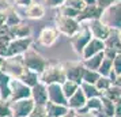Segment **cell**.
<instances>
[{"label": "cell", "instance_id": "1", "mask_svg": "<svg viewBox=\"0 0 121 117\" xmlns=\"http://www.w3.org/2000/svg\"><path fill=\"white\" fill-rule=\"evenodd\" d=\"M99 21L106 25L110 30L121 29V0H114L109 7L102 10Z\"/></svg>", "mask_w": 121, "mask_h": 117}, {"label": "cell", "instance_id": "2", "mask_svg": "<svg viewBox=\"0 0 121 117\" xmlns=\"http://www.w3.org/2000/svg\"><path fill=\"white\" fill-rule=\"evenodd\" d=\"M65 79V71L63 63H49L46 68L39 74V82L46 86L53 83L61 84Z\"/></svg>", "mask_w": 121, "mask_h": 117}, {"label": "cell", "instance_id": "3", "mask_svg": "<svg viewBox=\"0 0 121 117\" xmlns=\"http://www.w3.org/2000/svg\"><path fill=\"white\" fill-rule=\"evenodd\" d=\"M22 60H23V65H25L26 69H30V71L38 74V75L42 72L45 68H46V65L49 64L48 59H45L41 53H38V52L35 49H33L31 46L22 55Z\"/></svg>", "mask_w": 121, "mask_h": 117}, {"label": "cell", "instance_id": "4", "mask_svg": "<svg viewBox=\"0 0 121 117\" xmlns=\"http://www.w3.org/2000/svg\"><path fill=\"white\" fill-rule=\"evenodd\" d=\"M80 25L82 23H79L75 18H69V17H65V15H61V14H57L55 17L56 30L59 31V34H63L68 38L72 37L80 29Z\"/></svg>", "mask_w": 121, "mask_h": 117}, {"label": "cell", "instance_id": "5", "mask_svg": "<svg viewBox=\"0 0 121 117\" xmlns=\"http://www.w3.org/2000/svg\"><path fill=\"white\" fill-rule=\"evenodd\" d=\"M91 38L93 37H91V33H90V30L87 27V23H82L80 25V29L72 37H69V44H71L73 52L80 56V53L84 49V46L90 42Z\"/></svg>", "mask_w": 121, "mask_h": 117}, {"label": "cell", "instance_id": "6", "mask_svg": "<svg viewBox=\"0 0 121 117\" xmlns=\"http://www.w3.org/2000/svg\"><path fill=\"white\" fill-rule=\"evenodd\" d=\"M3 72H6L11 78H21V75L25 72V65H23L22 56H11V57H4L3 64L0 68Z\"/></svg>", "mask_w": 121, "mask_h": 117}, {"label": "cell", "instance_id": "7", "mask_svg": "<svg viewBox=\"0 0 121 117\" xmlns=\"http://www.w3.org/2000/svg\"><path fill=\"white\" fill-rule=\"evenodd\" d=\"M31 46V38H12L6 49L0 52L1 57H11V56H22Z\"/></svg>", "mask_w": 121, "mask_h": 117}, {"label": "cell", "instance_id": "8", "mask_svg": "<svg viewBox=\"0 0 121 117\" xmlns=\"http://www.w3.org/2000/svg\"><path fill=\"white\" fill-rule=\"evenodd\" d=\"M31 89L26 86L21 79L11 78L10 80V101L23 100V98H30Z\"/></svg>", "mask_w": 121, "mask_h": 117}, {"label": "cell", "instance_id": "9", "mask_svg": "<svg viewBox=\"0 0 121 117\" xmlns=\"http://www.w3.org/2000/svg\"><path fill=\"white\" fill-rule=\"evenodd\" d=\"M34 101L31 98H23V100L10 101V109L12 117H27L34 108Z\"/></svg>", "mask_w": 121, "mask_h": 117}, {"label": "cell", "instance_id": "10", "mask_svg": "<svg viewBox=\"0 0 121 117\" xmlns=\"http://www.w3.org/2000/svg\"><path fill=\"white\" fill-rule=\"evenodd\" d=\"M64 65V71H65V78L68 80H73L76 83H82V76L84 72V67H83L82 61H67L63 63Z\"/></svg>", "mask_w": 121, "mask_h": 117}, {"label": "cell", "instance_id": "11", "mask_svg": "<svg viewBox=\"0 0 121 117\" xmlns=\"http://www.w3.org/2000/svg\"><path fill=\"white\" fill-rule=\"evenodd\" d=\"M59 35H60V34L56 30L55 26H45V27L39 31L37 42H38L41 46H44V48H50V46H53V45L57 42Z\"/></svg>", "mask_w": 121, "mask_h": 117}, {"label": "cell", "instance_id": "12", "mask_svg": "<svg viewBox=\"0 0 121 117\" xmlns=\"http://www.w3.org/2000/svg\"><path fill=\"white\" fill-rule=\"evenodd\" d=\"M86 23H87V27L90 30L93 38L105 41L110 35V33H112V30L106 25H104L99 19H94V21H90V22H86Z\"/></svg>", "mask_w": 121, "mask_h": 117}, {"label": "cell", "instance_id": "13", "mask_svg": "<svg viewBox=\"0 0 121 117\" xmlns=\"http://www.w3.org/2000/svg\"><path fill=\"white\" fill-rule=\"evenodd\" d=\"M102 14V8L97 4H86V7L79 11V15L76 17V21L79 23H86L94 19H99Z\"/></svg>", "mask_w": 121, "mask_h": 117}, {"label": "cell", "instance_id": "14", "mask_svg": "<svg viewBox=\"0 0 121 117\" xmlns=\"http://www.w3.org/2000/svg\"><path fill=\"white\" fill-rule=\"evenodd\" d=\"M23 12V17L27 18V19H42L45 17V12H46V7L41 3H37V1H33L31 4L26 8H21Z\"/></svg>", "mask_w": 121, "mask_h": 117}, {"label": "cell", "instance_id": "15", "mask_svg": "<svg viewBox=\"0 0 121 117\" xmlns=\"http://www.w3.org/2000/svg\"><path fill=\"white\" fill-rule=\"evenodd\" d=\"M48 90V101L53 102V104H60V105H67V98L63 89H61V84L59 83H53V84H48L46 86Z\"/></svg>", "mask_w": 121, "mask_h": 117}, {"label": "cell", "instance_id": "16", "mask_svg": "<svg viewBox=\"0 0 121 117\" xmlns=\"http://www.w3.org/2000/svg\"><path fill=\"white\" fill-rule=\"evenodd\" d=\"M104 49H105V42H104V41L97 39V38H91V39H90V42L84 46L83 52L80 53V59H82V60L88 59V57L97 55V53L104 52Z\"/></svg>", "mask_w": 121, "mask_h": 117}, {"label": "cell", "instance_id": "17", "mask_svg": "<svg viewBox=\"0 0 121 117\" xmlns=\"http://www.w3.org/2000/svg\"><path fill=\"white\" fill-rule=\"evenodd\" d=\"M30 98L34 101L35 105H45L48 102V90H46V84L38 83L31 87V95Z\"/></svg>", "mask_w": 121, "mask_h": 117}, {"label": "cell", "instance_id": "18", "mask_svg": "<svg viewBox=\"0 0 121 117\" xmlns=\"http://www.w3.org/2000/svg\"><path fill=\"white\" fill-rule=\"evenodd\" d=\"M86 102H87V98L84 97L83 91L80 90V86H79V89L68 98L67 106H68L69 109H72V110H79L80 108H83V106L86 105Z\"/></svg>", "mask_w": 121, "mask_h": 117}, {"label": "cell", "instance_id": "19", "mask_svg": "<svg viewBox=\"0 0 121 117\" xmlns=\"http://www.w3.org/2000/svg\"><path fill=\"white\" fill-rule=\"evenodd\" d=\"M31 34V29L26 23H18L17 26L10 27V37L11 38H29Z\"/></svg>", "mask_w": 121, "mask_h": 117}, {"label": "cell", "instance_id": "20", "mask_svg": "<svg viewBox=\"0 0 121 117\" xmlns=\"http://www.w3.org/2000/svg\"><path fill=\"white\" fill-rule=\"evenodd\" d=\"M45 109L48 113V117H61L69 110V108L67 105H60V104H53V102H46L45 104Z\"/></svg>", "mask_w": 121, "mask_h": 117}, {"label": "cell", "instance_id": "21", "mask_svg": "<svg viewBox=\"0 0 121 117\" xmlns=\"http://www.w3.org/2000/svg\"><path fill=\"white\" fill-rule=\"evenodd\" d=\"M105 42V49H110L116 52L117 55L121 53V41L118 39V35H117V30H112V33L108 38L104 41Z\"/></svg>", "mask_w": 121, "mask_h": 117}, {"label": "cell", "instance_id": "22", "mask_svg": "<svg viewBox=\"0 0 121 117\" xmlns=\"http://www.w3.org/2000/svg\"><path fill=\"white\" fill-rule=\"evenodd\" d=\"M10 80L11 76H8L6 72L0 69V98L10 101Z\"/></svg>", "mask_w": 121, "mask_h": 117}, {"label": "cell", "instance_id": "23", "mask_svg": "<svg viewBox=\"0 0 121 117\" xmlns=\"http://www.w3.org/2000/svg\"><path fill=\"white\" fill-rule=\"evenodd\" d=\"M104 52H101V53H97V55L91 56V57H88V59H84L82 60V64L83 67L86 68V69H93V71H98L99 65H101V63L104 60Z\"/></svg>", "mask_w": 121, "mask_h": 117}, {"label": "cell", "instance_id": "24", "mask_svg": "<svg viewBox=\"0 0 121 117\" xmlns=\"http://www.w3.org/2000/svg\"><path fill=\"white\" fill-rule=\"evenodd\" d=\"M19 79H21L26 86H29V87L31 89L33 86H35V84L39 82V75L33 72V71H30V69H25V72L21 75Z\"/></svg>", "mask_w": 121, "mask_h": 117}, {"label": "cell", "instance_id": "25", "mask_svg": "<svg viewBox=\"0 0 121 117\" xmlns=\"http://www.w3.org/2000/svg\"><path fill=\"white\" fill-rule=\"evenodd\" d=\"M80 90L83 91V94H84V97L87 100H90V98H97V97H101L102 95V93L95 87V84H90V83H86V82H82L80 83Z\"/></svg>", "mask_w": 121, "mask_h": 117}, {"label": "cell", "instance_id": "26", "mask_svg": "<svg viewBox=\"0 0 121 117\" xmlns=\"http://www.w3.org/2000/svg\"><path fill=\"white\" fill-rule=\"evenodd\" d=\"M79 86H80L79 83L73 82V80H68V79H65V80L61 83V89H63V93H64V95H65L67 101H68V98L79 89Z\"/></svg>", "mask_w": 121, "mask_h": 117}, {"label": "cell", "instance_id": "27", "mask_svg": "<svg viewBox=\"0 0 121 117\" xmlns=\"http://www.w3.org/2000/svg\"><path fill=\"white\" fill-rule=\"evenodd\" d=\"M21 22H22V18L19 17V12L17 10L10 8L8 11H6V25L7 26L12 27V26H17L18 23H21Z\"/></svg>", "mask_w": 121, "mask_h": 117}, {"label": "cell", "instance_id": "28", "mask_svg": "<svg viewBox=\"0 0 121 117\" xmlns=\"http://www.w3.org/2000/svg\"><path fill=\"white\" fill-rule=\"evenodd\" d=\"M102 95L106 97V98H109L110 101L116 102V101H118L121 98V86H118V84H112Z\"/></svg>", "mask_w": 121, "mask_h": 117}, {"label": "cell", "instance_id": "29", "mask_svg": "<svg viewBox=\"0 0 121 117\" xmlns=\"http://www.w3.org/2000/svg\"><path fill=\"white\" fill-rule=\"evenodd\" d=\"M101 110L109 117H113L114 116V102L104 95H101Z\"/></svg>", "mask_w": 121, "mask_h": 117}, {"label": "cell", "instance_id": "30", "mask_svg": "<svg viewBox=\"0 0 121 117\" xmlns=\"http://www.w3.org/2000/svg\"><path fill=\"white\" fill-rule=\"evenodd\" d=\"M112 71H113V60L112 59H108V57H104V60H102V63H101V65L98 68L99 75L109 78V75Z\"/></svg>", "mask_w": 121, "mask_h": 117}, {"label": "cell", "instance_id": "31", "mask_svg": "<svg viewBox=\"0 0 121 117\" xmlns=\"http://www.w3.org/2000/svg\"><path fill=\"white\" fill-rule=\"evenodd\" d=\"M99 72L98 71H93V69H86L84 68V72H83V76H82V82H86V83H90V84H95L97 80L99 79Z\"/></svg>", "mask_w": 121, "mask_h": 117}, {"label": "cell", "instance_id": "32", "mask_svg": "<svg viewBox=\"0 0 121 117\" xmlns=\"http://www.w3.org/2000/svg\"><path fill=\"white\" fill-rule=\"evenodd\" d=\"M112 84H113V82H112L108 76H99V79L97 80V83H95V87H97L102 94H104V93L109 89Z\"/></svg>", "mask_w": 121, "mask_h": 117}, {"label": "cell", "instance_id": "33", "mask_svg": "<svg viewBox=\"0 0 121 117\" xmlns=\"http://www.w3.org/2000/svg\"><path fill=\"white\" fill-rule=\"evenodd\" d=\"M86 108H87L90 112H97L101 110V97H97V98H90L86 102Z\"/></svg>", "mask_w": 121, "mask_h": 117}, {"label": "cell", "instance_id": "34", "mask_svg": "<svg viewBox=\"0 0 121 117\" xmlns=\"http://www.w3.org/2000/svg\"><path fill=\"white\" fill-rule=\"evenodd\" d=\"M27 117H48L45 105H34L33 110L30 112V114Z\"/></svg>", "mask_w": 121, "mask_h": 117}, {"label": "cell", "instance_id": "35", "mask_svg": "<svg viewBox=\"0 0 121 117\" xmlns=\"http://www.w3.org/2000/svg\"><path fill=\"white\" fill-rule=\"evenodd\" d=\"M0 117H12L10 109V101L0 98Z\"/></svg>", "mask_w": 121, "mask_h": 117}, {"label": "cell", "instance_id": "36", "mask_svg": "<svg viewBox=\"0 0 121 117\" xmlns=\"http://www.w3.org/2000/svg\"><path fill=\"white\" fill-rule=\"evenodd\" d=\"M60 14H61V15H65V17L75 18V19H76V17L79 15V11L75 10V8H72V7L65 6V4H64V6L60 7Z\"/></svg>", "mask_w": 121, "mask_h": 117}, {"label": "cell", "instance_id": "37", "mask_svg": "<svg viewBox=\"0 0 121 117\" xmlns=\"http://www.w3.org/2000/svg\"><path fill=\"white\" fill-rule=\"evenodd\" d=\"M64 4L72 7V8H75L78 11H80V10H83V8L86 7V3H84L83 0H65Z\"/></svg>", "mask_w": 121, "mask_h": 117}, {"label": "cell", "instance_id": "38", "mask_svg": "<svg viewBox=\"0 0 121 117\" xmlns=\"http://www.w3.org/2000/svg\"><path fill=\"white\" fill-rule=\"evenodd\" d=\"M65 0H44L45 7H49V8H60L61 6H64Z\"/></svg>", "mask_w": 121, "mask_h": 117}, {"label": "cell", "instance_id": "39", "mask_svg": "<svg viewBox=\"0 0 121 117\" xmlns=\"http://www.w3.org/2000/svg\"><path fill=\"white\" fill-rule=\"evenodd\" d=\"M113 71L116 72L117 76L121 75V53L116 55V57L113 59Z\"/></svg>", "mask_w": 121, "mask_h": 117}, {"label": "cell", "instance_id": "40", "mask_svg": "<svg viewBox=\"0 0 121 117\" xmlns=\"http://www.w3.org/2000/svg\"><path fill=\"white\" fill-rule=\"evenodd\" d=\"M33 3V0H14V4L18 7V8H26L30 4Z\"/></svg>", "mask_w": 121, "mask_h": 117}, {"label": "cell", "instance_id": "41", "mask_svg": "<svg viewBox=\"0 0 121 117\" xmlns=\"http://www.w3.org/2000/svg\"><path fill=\"white\" fill-rule=\"evenodd\" d=\"M113 1H114V0H95V4L104 10V8H106V7H109Z\"/></svg>", "mask_w": 121, "mask_h": 117}, {"label": "cell", "instance_id": "42", "mask_svg": "<svg viewBox=\"0 0 121 117\" xmlns=\"http://www.w3.org/2000/svg\"><path fill=\"white\" fill-rule=\"evenodd\" d=\"M11 8L8 0H0V12H6Z\"/></svg>", "mask_w": 121, "mask_h": 117}, {"label": "cell", "instance_id": "43", "mask_svg": "<svg viewBox=\"0 0 121 117\" xmlns=\"http://www.w3.org/2000/svg\"><path fill=\"white\" fill-rule=\"evenodd\" d=\"M114 117H121V98L114 102Z\"/></svg>", "mask_w": 121, "mask_h": 117}, {"label": "cell", "instance_id": "44", "mask_svg": "<svg viewBox=\"0 0 121 117\" xmlns=\"http://www.w3.org/2000/svg\"><path fill=\"white\" fill-rule=\"evenodd\" d=\"M61 117H76V112L72 110V109H69V110L65 114H63Z\"/></svg>", "mask_w": 121, "mask_h": 117}, {"label": "cell", "instance_id": "45", "mask_svg": "<svg viewBox=\"0 0 121 117\" xmlns=\"http://www.w3.org/2000/svg\"><path fill=\"white\" fill-rule=\"evenodd\" d=\"M6 23V12H0V25Z\"/></svg>", "mask_w": 121, "mask_h": 117}, {"label": "cell", "instance_id": "46", "mask_svg": "<svg viewBox=\"0 0 121 117\" xmlns=\"http://www.w3.org/2000/svg\"><path fill=\"white\" fill-rule=\"evenodd\" d=\"M86 4H95V0H83Z\"/></svg>", "mask_w": 121, "mask_h": 117}, {"label": "cell", "instance_id": "47", "mask_svg": "<svg viewBox=\"0 0 121 117\" xmlns=\"http://www.w3.org/2000/svg\"><path fill=\"white\" fill-rule=\"evenodd\" d=\"M117 35H118V39L121 41V29L120 30H117Z\"/></svg>", "mask_w": 121, "mask_h": 117}, {"label": "cell", "instance_id": "48", "mask_svg": "<svg viewBox=\"0 0 121 117\" xmlns=\"http://www.w3.org/2000/svg\"><path fill=\"white\" fill-rule=\"evenodd\" d=\"M113 117H114V116H113Z\"/></svg>", "mask_w": 121, "mask_h": 117}]
</instances>
